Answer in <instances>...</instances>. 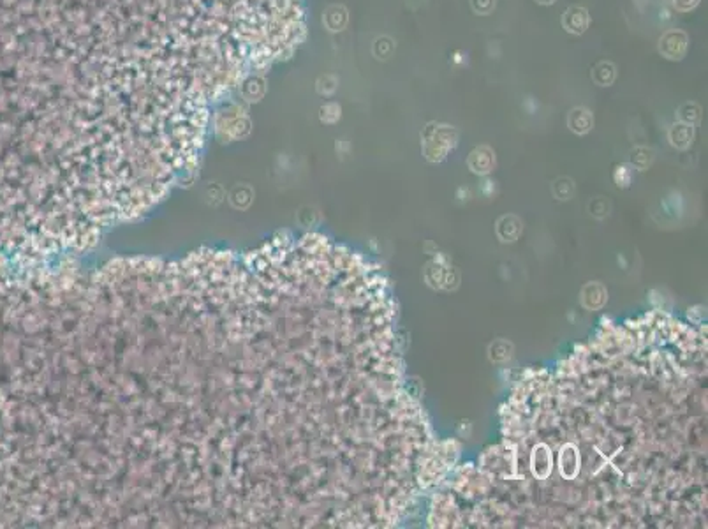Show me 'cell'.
I'll return each mask as SVG.
<instances>
[{
    "label": "cell",
    "instance_id": "cell-1",
    "mask_svg": "<svg viewBox=\"0 0 708 529\" xmlns=\"http://www.w3.org/2000/svg\"><path fill=\"white\" fill-rule=\"evenodd\" d=\"M303 0H0L16 171L99 198L184 171L218 104L293 51Z\"/></svg>",
    "mask_w": 708,
    "mask_h": 529
},
{
    "label": "cell",
    "instance_id": "cell-2",
    "mask_svg": "<svg viewBox=\"0 0 708 529\" xmlns=\"http://www.w3.org/2000/svg\"><path fill=\"white\" fill-rule=\"evenodd\" d=\"M530 464H533V473L537 476V478H546L551 471V453L548 450L546 445H537L533 452V459H530Z\"/></svg>",
    "mask_w": 708,
    "mask_h": 529
},
{
    "label": "cell",
    "instance_id": "cell-3",
    "mask_svg": "<svg viewBox=\"0 0 708 529\" xmlns=\"http://www.w3.org/2000/svg\"><path fill=\"white\" fill-rule=\"evenodd\" d=\"M580 469V455L574 445H566L560 452V473L566 478H574Z\"/></svg>",
    "mask_w": 708,
    "mask_h": 529
}]
</instances>
